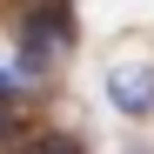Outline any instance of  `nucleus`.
Segmentation results:
<instances>
[{"instance_id":"7ed1b4c3","label":"nucleus","mask_w":154,"mask_h":154,"mask_svg":"<svg viewBox=\"0 0 154 154\" xmlns=\"http://www.w3.org/2000/svg\"><path fill=\"white\" fill-rule=\"evenodd\" d=\"M14 94H27V81L20 74H0V100H14Z\"/></svg>"},{"instance_id":"f03ea898","label":"nucleus","mask_w":154,"mask_h":154,"mask_svg":"<svg viewBox=\"0 0 154 154\" xmlns=\"http://www.w3.org/2000/svg\"><path fill=\"white\" fill-rule=\"evenodd\" d=\"M27 154H81V147H74V141H60V134H47V141H34Z\"/></svg>"},{"instance_id":"20e7f679","label":"nucleus","mask_w":154,"mask_h":154,"mask_svg":"<svg viewBox=\"0 0 154 154\" xmlns=\"http://www.w3.org/2000/svg\"><path fill=\"white\" fill-rule=\"evenodd\" d=\"M0 141H7V107H0Z\"/></svg>"},{"instance_id":"f257e3e1","label":"nucleus","mask_w":154,"mask_h":154,"mask_svg":"<svg viewBox=\"0 0 154 154\" xmlns=\"http://www.w3.org/2000/svg\"><path fill=\"white\" fill-rule=\"evenodd\" d=\"M107 100L121 114H154V74L147 67H114L107 74Z\"/></svg>"}]
</instances>
